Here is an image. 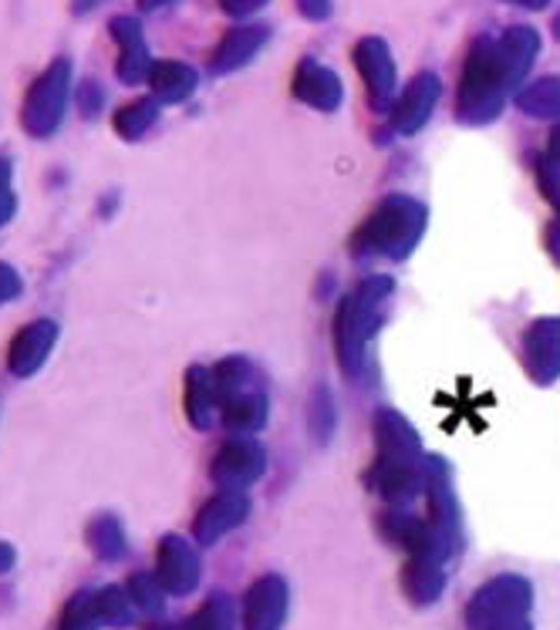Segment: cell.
<instances>
[{
	"label": "cell",
	"mask_w": 560,
	"mask_h": 630,
	"mask_svg": "<svg viewBox=\"0 0 560 630\" xmlns=\"http://www.w3.org/2000/svg\"><path fill=\"white\" fill-rule=\"evenodd\" d=\"M284 617V586L264 583L251 604V630H273Z\"/></svg>",
	"instance_id": "6da1fadb"
}]
</instances>
